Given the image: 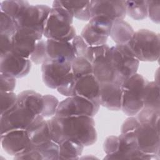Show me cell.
<instances>
[{
  "label": "cell",
  "mask_w": 160,
  "mask_h": 160,
  "mask_svg": "<svg viewBox=\"0 0 160 160\" xmlns=\"http://www.w3.org/2000/svg\"><path fill=\"white\" fill-rule=\"evenodd\" d=\"M76 82V78L71 71L62 79L56 89L59 93L64 96H72L74 94Z\"/></svg>",
  "instance_id": "31"
},
{
  "label": "cell",
  "mask_w": 160,
  "mask_h": 160,
  "mask_svg": "<svg viewBox=\"0 0 160 160\" xmlns=\"http://www.w3.org/2000/svg\"><path fill=\"white\" fill-rule=\"evenodd\" d=\"M0 82L1 92H12L16 88V78L8 74L0 72Z\"/></svg>",
  "instance_id": "38"
},
{
  "label": "cell",
  "mask_w": 160,
  "mask_h": 160,
  "mask_svg": "<svg viewBox=\"0 0 160 160\" xmlns=\"http://www.w3.org/2000/svg\"><path fill=\"white\" fill-rule=\"evenodd\" d=\"M0 56L12 51V36L0 34Z\"/></svg>",
  "instance_id": "41"
},
{
  "label": "cell",
  "mask_w": 160,
  "mask_h": 160,
  "mask_svg": "<svg viewBox=\"0 0 160 160\" xmlns=\"http://www.w3.org/2000/svg\"><path fill=\"white\" fill-rule=\"evenodd\" d=\"M31 142L34 145H38L49 140H52L47 120H44L39 126L28 132Z\"/></svg>",
  "instance_id": "27"
},
{
  "label": "cell",
  "mask_w": 160,
  "mask_h": 160,
  "mask_svg": "<svg viewBox=\"0 0 160 160\" xmlns=\"http://www.w3.org/2000/svg\"><path fill=\"white\" fill-rule=\"evenodd\" d=\"M134 56L141 61H154L160 54V36L149 29L136 31L127 44Z\"/></svg>",
  "instance_id": "3"
},
{
  "label": "cell",
  "mask_w": 160,
  "mask_h": 160,
  "mask_svg": "<svg viewBox=\"0 0 160 160\" xmlns=\"http://www.w3.org/2000/svg\"><path fill=\"white\" fill-rule=\"evenodd\" d=\"M119 136H109L107 137L104 142L103 148L106 153V157L111 156L115 154L119 148Z\"/></svg>",
  "instance_id": "37"
},
{
  "label": "cell",
  "mask_w": 160,
  "mask_h": 160,
  "mask_svg": "<svg viewBox=\"0 0 160 160\" xmlns=\"http://www.w3.org/2000/svg\"><path fill=\"white\" fill-rule=\"evenodd\" d=\"M134 134L140 151L159 157V124L139 122L134 130Z\"/></svg>",
  "instance_id": "8"
},
{
  "label": "cell",
  "mask_w": 160,
  "mask_h": 160,
  "mask_svg": "<svg viewBox=\"0 0 160 160\" xmlns=\"http://www.w3.org/2000/svg\"><path fill=\"white\" fill-rule=\"evenodd\" d=\"M126 14L134 20H142L148 16V1H126Z\"/></svg>",
  "instance_id": "26"
},
{
  "label": "cell",
  "mask_w": 160,
  "mask_h": 160,
  "mask_svg": "<svg viewBox=\"0 0 160 160\" xmlns=\"http://www.w3.org/2000/svg\"><path fill=\"white\" fill-rule=\"evenodd\" d=\"M134 33L132 26L124 19L112 22L110 36L116 44H126Z\"/></svg>",
  "instance_id": "21"
},
{
  "label": "cell",
  "mask_w": 160,
  "mask_h": 160,
  "mask_svg": "<svg viewBox=\"0 0 160 160\" xmlns=\"http://www.w3.org/2000/svg\"><path fill=\"white\" fill-rule=\"evenodd\" d=\"M112 24L108 18L97 16L91 18L83 28L81 36L88 46H99L106 44Z\"/></svg>",
  "instance_id": "7"
},
{
  "label": "cell",
  "mask_w": 160,
  "mask_h": 160,
  "mask_svg": "<svg viewBox=\"0 0 160 160\" xmlns=\"http://www.w3.org/2000/svg\"><path fill=\"white\" fill-rule=\"evenodd\" d=\"M34 147L41 153L43 160L58 159L59 144L54 141L49 140L45 142L34 146Z\"/></svg>",
  "instance_id": "28"
},
{
  "label": "cell",
  "mask_w": 160,
  "mask_h": 160,
  "mask_svg": "<svg viewBox=\"0 0 160 160\" xmlns=\"http://www.w3.org/2000/svg\"><path fill=\"white\" fill-rule=\"evenodd\" d=\"M74 16L71 12L62 5L61 1H54L46 21L43 35L50 39L71 41L76 36L72 25Z\"/></svg>",
  "instance_id": "1"
},
{
  "label": "cell",
  "mask_w": 160,
  "mask_h": 160,
  "mask_svg": "<svg viewBox=\"0 0 160 160\" xmlns=\"http://www.w3.org/2000/svg\"><path fill=\"white\" fill-rule=\"evenodd\" d=\"M49 58L47 52L46 41H45L42 39L38 41L34 49L29 57L31 61L36 64H42Z\"/></svg>",
  "instance_id": "30"
},
{
  "label": "cell",
  "mask_w": 160,
  "mask_h": 160,
  "mask_svg": "<svg viewBox=\"0 0 160 160\" xmlns=\"http://www.w3.org/2000/svg\"><path fill=\"white\" fill-rule=\"evenodd\" d=\"M47 122L52 140L59 144L64 139L61 124L59 118L54 116L50 119L47 120Z\"/></svg>",
  "instance_id": "33"
},
{
  "label": "cell",
  "mask_w": 160,
  "mask_h": 160,
  "mask_svg": "<svg viewBox=\"0 0 160 160\" xmlns=\"http://www.w3.org/2000/svg\"><path fill=\"white\" fill-rule=\"evenodd\" d=\"M91 18L101 16L112 21L122 20L126 16V1H91Z\"/></svg>",
  "instance_id": "15"
},
{
  "label": "cell",
  "mask_w": 160,
  "mask_h": 160,
  "mask_svg": "<svg viewBox=\"0 0 160 160\" xmlns=\"http://www.w3.org/2000/svg\"><path fill=\"white\" fill-rule=\"evenodd\" d=\"M84 147L78 141L64 139L59 144L58 159H78L82 152Z\"/></svg>",
  "instance_id": "22"
},
{
  "label": "cell",
  "mask_w": 160,
  "mask_h": 160,
  "mask_svg": "<svg viewBox=\"0 0 160 160\" xmlns=\"http://www.w3.org/2000/svg\"><path fill=\"white\" fill-rule=\"evenodd\" d=\"M2 149L11 156L19 155L32 145L29 133L25 129H14L1 134Z\"/></svg>",
  "instance_id": "13"
},
{
  "label": "cell",
  "mask_w": 160,
  "mask_h": 160,
  "mask_svg": "<svg viewBox=\"0 0 160 160\" xmlns=\"http://www.w3.org/2000/svg\"><path fill=\"white\" fill-rule=\"evenodd\" d=\"M91 64L92 73L99 82H116L119 83L118 74L111 60L109 51L108 54L97 58Z\"/></svg>",
  "instance_id": "18"
},
{
  "label": "cell",
  "mask_w": 160,
  "mask_h": 160,
  "mask_svg": "<svg viewBox=\"0 0 160 160\" xmlns=\"http://www.w3.org/2000/svg\"><path fill=\"white\" fill-rule=\"evenodd\" d=\"M109 54L119 83L122 84L124 81L137 73L139 61L134 56L127 44L110 47Z\"/></svg>",
  "instance_id": "6"
},
{
  "label": "cell",
  "mask_w": 160,
  "mask_h": 160,
  "mask_svg": "<svg viewBox=\"0 0 160 160\" xmlns=\"http://www.w3.org/2000/svg\"><path fill=\"white\" fill-rule=\"evenodd\" d=\"M51 8L44 4L29 5L15 20L18 28H26L43 34Z\"/></svg>",
  "instance_id": "10"
},
{
  "label": "cell",
  "mask_w": 160,
  "mask_h": 160,
  "mask_svg": "<svg viewBox=\"0 0 160 160\" xmlns=\"http://www.w3.org/2000/svg\"><path fill=\"white\" fill-rule=\"evenodd\" d=\"M100 105L111 111L121 109V84L116 82H100Z\"/></svg>",
  "instance_id": "17"
},
{
  "label": "cell",
  "mask_w": 160,
  "mask_h": 160,
  "mask_svg": "<svg viewBox=\"0 0 160 160\" xmlns=\"http://www.w3.org/2000/svg\"><path fill=\"white\" fill-rule=\"evenodd\" d=\"M43 97V109L41 116L44 118L51 117L55 116L59 102L56 97L51 94L42 95Z\"/></svg>",
  "instance_id": "32"
},
{
  "label": "cell",
  "mask_w": 160,
  "mask_h": 160,
  "mask_svg": "<svg viewBox=\"0 0 160 160\" xmlns=\"http://www.w3.org/2000/svg\"><path fill=\"white\" fill-rule=\"evenodd\" d=\"M58 118L61 124L64 139L75 140L84 146L92 145L96 142L97 132L93 117L77 116Z\"/></svg>",
  "instance_id": "2"
},
{
  "label": "cell",
  "mask_w": 160,
  "mask_h": 160,
  "mask_svg": "<svg viewBox=\"0 0 160 160\" xmlns=\"http://www.w3.org/2000/svg\"><path fill=\"white\" fill-rule=\"evenodd\" d=\"M18 29L15 21L6 13L1 11L0 34L12 36Z\"/></svg>",
  "instance_id": "35"
},
{
  "label": "cell",
  "mask_w": 160,
  "mask_h": 160,
  "mask_svg": "<svg viewBox=\"0 0 160 160\" xmlns=\"http://www.w3.org/2000/svg\"><path fill=\"white\" fill-rule=\"evenodd\" d=\"M17 94L12 92H1V114L12 108L17 102Z\"/></svg>",
  "instance_id": "36"
},
{
  "label": "cell",
  "mask_w": 160,
  "mask_h": 160,
  "mask_svg": "<svg viewBox=\"0 0 160 160\" xmlns=\"http://www.w3.org/2000/svg\"><path fill=\"white\" fill-rule=\"evenodd\" d=\"M43 34L26 28H18L12 36V52L26 58H29L36 43L42 39Z\"/></svg>",
  "instance_id": "12"
},
{
  "label": "cell",
  "mask_w": 160,
  "mask_h": 160,
  "mask_svg": "<svg viewBox=\"0 0 160 160\" xmlns=\"http://www.w3.org/2000/svg\"><path fill=\"white\" fill-rule=\"evenodd\" d=\"M27 1H3L1 2V11L11 17L14 21L29 6Z\"/></svg>",
  "instance_id": "25"
},
{
  "label": "cell",
  "mask_w": 160,
  "mask_h": 160,
  "mask_svg": "<svg viewBox=\"0 0 160 160\" xmlns=\"http://www.w3.org/2000/svg\"><path fill=\"white\" fill-rule=\"evenodd\" d=\"M47 52L49 58L72 62L76 58L74 49L71 41L48 39Z\"/></svg>",
  "instance_id": "19"
},
{
  "label": "cell",
  "mask_w": 160,
  "mask_h": 160,
  "mask_svg": "<svg viewBox=\"0 0 160 160\" xmlns=\"http://www.w3.org/2000/svg\"><path fill=\"white\" fill-rule=\"evenodd\" d=\"M44 120L42 116L36 115L16 103L12 108L0 115L1 134L14 129H25L29 132Z\"/></svg>",
  "instance_id": "4"
},
{
  "label": "cell",
  "mask_w": 160,
  "mask_h": 160,
  "mask_svg": "<svg viewBox=\"0 0 160 160\" xmlns=\"http://www.w3.org/2000/svg\"><path fill=\"white\" fill-rule=\"evenodd\" d=\"M109 49L110 47L107 44L99 46H89L84 58L92 63L97 58L108 54Z\"/></svg>",
  "instance_id": "34"
},
{
  "label": "cell",
  "mask_w": 160,
  "mask_h": 160,
  "mask_svg": "<svg viewBox=\"0 0 160 160\" xmlns=\"http://www.w3.org/2000/svg\"><path fill=\"white\" fill-rule=\"evenodd\" d=\"M31 68L29 58H23L11 51L0 56V72L21 78L28 74Z\"/></svg>",
  "instance_id": "14"
},
{
  "label": "cell",
  "mask_w": 160,
  "mask_h": 160,
  "mask_svg": "<svg viewBox=\"0 0 160 160\" xmlns=\"http://www.w3.org/2000/svg\"><path fill=\"white\" fill-rule=\"evenodd\" d=\"M159 85L155 81H148L143 91L144 107L160 110Z\"/></svg>",
  "instance_id": "23"
},
{
  "label": "cell",
  "mask_w": 160,
  "mask_h": 160,
  "mask_svg": "<svg viewBox=\"0 0 160 160\" xmlns=\"http://www.w3.org/2000/svg\"><path fill=\"white\" fill-rule=\"evenodd\" d=\"M98 112V109L91 101L79 96H72L59 102L55 116L58 118L77 116L94 117Z\"/></svg>",
  "instance_id": "9"
},
{
  "label": "cell",
  "mask_w": 160,
  "mask_h": 160,
  "mask_svg": "<svg viewBox=\"0 0 160 160\" xmlns=\"http://www.w3.org/2000/svg\"><path fill=\"white\" fill-rule=\"evenodd\" d=\"M71 72L76 79L86 74H93L92 64L84 57H76L71 62Z\"/></svg>",
  "instance_id": "29"
},
{
  "label": "cell",
  "mask_w": 160,
  "mask_h": 160,
  "mask_svg": "<svg viewBox=\"0 0 160 160\" xmlns=\"http://www.w3.org/2000/svg\"><path fill=\"white\" fill-rule=\"evenodd\" d=\"M71 42L74 49L76 57H85L89 46L81 35H76Z\"/></svg>",
  "instance_id": "39"
},
{
  "label": "cell",
  "mask_w": 160,
  "mask_h": 160,
  "mask_svg": "<svg viewBox=\"0 0 160 160\" xmlns=\"http://www.w3.org/2000/svg\"><path fill=\"white\" fill-rule=\"evenodd\" d=\"M147 82L141 74L136 73L122 83L121 110L126 115L134 116L143 108V91Z\"/></svg>",
  "instance_id": "5"
},
{
  "label": "cell",
  "mask_w": 160,
  "mask_h": 160,
  "mask_svg": "<svg viewBox=\"0 0 160 160\" xmlns=\"http://www.w3.org/2000/svg\"><path fill=\"white\" fill-rule=\"evenodd\" d=\"M100 82L93 74L82 76L76 79L74 96H79L91 101L99 110Z\"/></svg>",
  "instance_id": "16"
},
{
  "label": "cell",
  "mask_w": 160,
  "mask_h": 160,
  "mask_svg": "<svg viewBox=\"0 0 160 160\" xmlns=\"http://www.w3.org/2000/svg\"><path fill=\"white\" fill-rule=\"evenodd\" d=\"M160 2L159 1H148V16L155 23L159 24Z\"/></svg>",
  "instance_id": "40"
},
{
  "label": "cell",
  "mask_w": 160,
  "mask_h": 160,
  "mask_svg": "<svg viewBox=\"0 0 160 160\" xmlns=\"http://www.w3.org/2000/svg\"><path fill=\"white\" fill-rule=\"evenodd\" d=\"M62 6L68 8L76 18L82 21H89L91 19V1H62Z\"/></svg>",
  "instance_id": "24"
},
{
  "label": "cell",
  "mask_w": 160,
  "mask_h": 160,
  "mask_svg": "<svg viewBox=\"0 0 160 160\" xmlns=\"http://www.w3.org/2000/svg\"><path fill=\"white\" fill-rule=\"evenodd\" d=\"M16 103L36 115H41L44 105L43 97L42 95L34 91L26 90L18 94Z\"/></svg>",
  "instance_id": "20"
},
{
  "label": "cell",
  "mask_w": 160,
  "mask_h": 160,
  "mask_svg": "<svg viewBox=\"0 0 160 160\" xmlns=\"http://www.w3.org/2000/svg\"><path fill=\"white\" fill-rule=\"evenodd\" d=\"M71 71V62L49 58L41 65L42 79L46 86L57 89L66 76Z\"/></svg>",
  "instance_id": "11"
}]
</instances>
